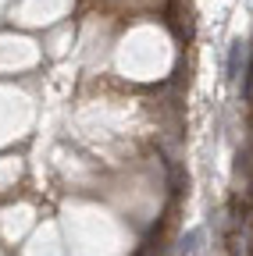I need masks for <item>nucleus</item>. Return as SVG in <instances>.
Here are the masks:
<instances>
[{
	"mask_svg": "<svg viewBox=\"0 0 253 256\" xmlns=\"http://www.w3.org/2000/svg\"><path fill=\"white\" fill-rule=\"evenodd\" d=\"M242 64H246V43H242V40H232V46H228V60H225V78H228V82H239Z\"/></svg>",
	"mask_w": 253,
	"mask_h": 256,
	"instance_id": "obj_1",
	"label": "nucleus"
},
{
	"mask_svg": "<svg viewBox=\"0 0 253 256\" xmlns=\"http://www.w3.org/2000/svg\"><path fill=\"white\" fill-rule=\"evenodd\" d=\"M200 242H203V232L196 228V232H189V235L182 238V246H178V252H182V256H193V252L200 249Z\"/></svg>",
	"mask_w": 253,
	"mask_h": 256,
	"instance_id": "obj_2",
	"label": "nucleus"
},
{
	"mask_svg": "<svg viewBox=\"0 0 253 256\" xmlns=\"http://www.w3.org/2000/svg\"><path fill=\"white\" fill-rule=\"evenodd\" d=\"M242 96H253V64H249V72H246V82H242Z\"/></svg>",
	"mask_w": 253,
	"mask_h": 256,
	"instance_id": "obj_3",
	"label": "nucleus"
}]
</instances>
